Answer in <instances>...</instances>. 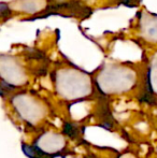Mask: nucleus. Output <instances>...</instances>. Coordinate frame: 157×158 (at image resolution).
Here are the masks:
<instances>
[{
	"mask_svg": "<svg viewBox=\"0 0 157 158\" xmlns=\"http://www.w3.org/2000/svg\"><path fill=\"white\" fill-rule=\"evenodd\" d=\"M143 37L153 42H157V17L147 19L145 24L142 26Z\"/></svg>",
	"mask_w": 157,
	"mask_h": 158,
	"instance_id": "obj_1",
	"label": "nucleus"
},
{
	"mask_svg": "<svg viewBox=\"0 0 157 158\" xmlns=\"http://www.w3.org/2000/svg\"><path fill=\"white\" fill-rule=\"evenodd\" d=\"M40 1H42V0H21V2L19 3V9L26 11V12L34 13L41 8Z\"/></svg>",
	"mask_w": 157,
	"mask_h": 158,
	"instance_id": "obj_2",
	"label": "nucleus"
},
{
	"mask_svg": "<svg viewBox=\"0 0 157 158\" xmlns=\"http://www.w3.org/2000/svg\"><path fill=\"white\" fill-rule=\"evenodd\" d=\"M64 132L66 133L67 135H69L70 138L74 137V133H76V130H74L73 126L71 124H65V127H64Z\"/></svg>",
	"mask_w": 157,
	"mask_h": 158,
	"instance_id": "obj_3",
	"label": "nucleus"
}]
</instances>
